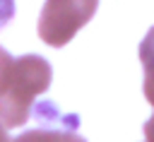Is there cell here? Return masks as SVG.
I'll use <instances>...</instances> for the list:
<instances>
[{"mask_svg":"<svg viewBox=\"0 0 154 142\" xmlns=\"http://www.w3.org/2000/svg\"><path fill=\"white\" fill-rule=\"evenodd\" d=\"M99 0H46L38 14V36L43 43L60 48L96 14Z\"/></svg>","mask_w":154,"mask_h":142,"instance_id":"7a4b0ae2","label":"cell"},{"mask_svg":"<svg viewBox=\"0 0 154 142\" xmlns=\"http://www.w3.org/2000/svg\"><path fill=\"white\" fill-rule=\"evenodd\" d=\"M12 65H14V58L0 46V99L10 84V75H12Z\"/></svg>","mask_w":154,"mask_h":142,"instance_id":"5b68a950","label":"cell"},{"mask_svg":"<svg viewBox=\"0 0 154 142\" xmlns=\"http://www.w3.org/2000/svg\"><path fill=\"white\" fill-rule=\"evenodd\" d=\"M51 79L53 70L46 58L34 53L17 58L12 65L10 84L0 99V125L5 130L24 125L31 116L36 96L51 87Z\"/></svg>","mask_w":154,"mask_h":142,"instance_id":"6da1fadb","label":"cell"},{"mask_svg":"<svg viewBox=\"0 0 154 142\" xmlns=\"http://www.w3.org/2000/svg\"><path fill=\"white\" fill-rule=\"evenodd\" d=\"M144 142H154V116L144 123Z\"/></svg>","mask_w":154,"mask_h":142,"instance_id":"52a82bcc","label":"cell"},{"mask_svg":"<svg viewBox=\"0 0 154 142\" xmlns=\"http://www.w3.org/2000/svg\"><path fill=\"white\" fill-rule=\"evenodd\" d=\"M36 120H38V128L24 130L12 142H87L77 132L79 118L72 113H60L51 101H43L36 106Z\"/></svg>","mask_w":154,"mask_h":142,"instance_id":"3957f363","label":"cell"},{"mask_svg":"<svg viewBox=\"0 0 154 142\" xmlns=\"http://www.w3.org/2000/svg\"><path fill=\"white\" fill-rule=\"evenodd\" d=\"M14 17V0H0V29L10 24Z\"/></svg>","mask_w":154,"mask_h":142,"instance_id":"8992f818","label":"cell"},{"mask_svg":"<svg viewBox=\"0 0 154 142\" xmlns=\"http://www.w3.org/2000/svg\"><path fill=\"white\" fill-rule=\"evenodd\" d=\"M140 63L144 67V99L154 106V26L147 31V36L140 43Z\"/></svg>","mask_w":154,"mask_h":142,"instance_id":"277c9868","label":"cell"},{"mask_svg":"<svg viewBox=\"0 0 154 142\" xmlns=\"http://www.w3.org/2000/svg\"><path fill=\"white\" fill-rule=\"evenodd\" d=\"M0 142H12V140H10V135H7V130H5L2 125H0Z\"/></svg>","mask_w":154,"mask_h":142,"instance_id":"ba28073f","label":"cell"}]
</instances>
